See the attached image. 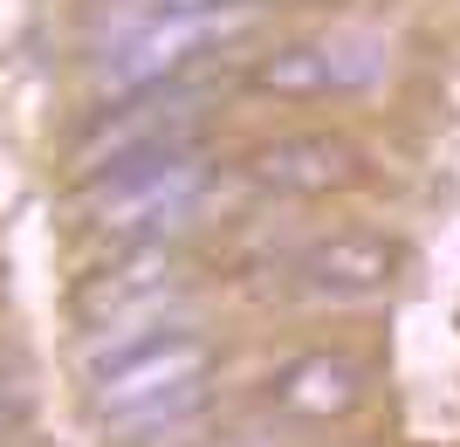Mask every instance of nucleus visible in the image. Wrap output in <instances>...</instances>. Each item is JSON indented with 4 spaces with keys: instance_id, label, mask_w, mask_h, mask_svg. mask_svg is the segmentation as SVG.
<instances>
[{
    "instance_id": "f257e3e1",
    "label": "nucleus",
    "mask_w": 460,
    "mask_h": 447,
    "mask_svg": "<svg viewBox=\"0 0 460 447\" xmlns=\"http://www.w3.org/2000/svg\"><path fill=\"white\" fill-rule=\"evenodd\" d=\"M207 158L192 145H172V152H131L90 173L83 186V207H90L96 234H117V241H158L165 228L192 220L199 193H207Z\"/></svg>"
},
{
    "instance_id": "f03ea898",
    "label": "nucleus",
    "mask_w": 460,
    "mask_h": 447,
    "mask_svg": "<svg viewBox=\"0 0 460 447\" xmlns=\"http://www.w3.org/2000/svg\"><path fill=\"white\" fill-rule=\"evenodd\" d=\"M392 69V41L378 28H323V35H303V41H282L248 69V90L254 97H275V103H309V97H350V90H371V83Z\"/></svg>"
},
{
    "instance_id": "7ed1b4c3",
    "label": "nucleus",
    "mask_w": 460,
    "mask_h": 447,
    "mask_svg": "<svg viewBox=\"0 0 460 447\" xmlns=\"http://www.w3.org/2000/svg\"><path fill=\"white\" fill-rule=\"evenodd\" d=\"M254 28V0H220V7H165L158 21H137L131 35L111 41V62H103V83L117 97L124 90H152V83L186 76L207 49H227L234 35Z\"/></svg>"
},
{
    "instance_id": "20e7f679",
    "label": "nucleus",
    "mask_w": 460,
    "mask_h": 447,
    "mask_svg": "<svg viewBox=\"0 0 460 447\" xmlns=\"http://www.w3.org/2000/svg\"><path fill=\"white\" fill-rule=\"evenodd\" d=\"M199 117H207V90L186 76L152 83V90H124L76 138V158H83V173H103V165H117L131 152H172V145H192Z\"/></svg>"
},
{
    "instance_id": "39448f33",
    "label": "nucleus",
    "mask_w": 460,
    "mask_h": 447,
    "mask_svg": "<svg viewBox=\"0 0 460 447\" xmlns=\"http://www.w3.org/2000/svg\"><path fill=\"white\" fill-rule=\"evenodd\" d=\"M207 371H213V344L199 331H186V324H165V331H145L137 344L96 358L90 365V407L103 420V413L145 407V399H165V392L207 386Z\"/></svg>"
},
{
    "instance_id": "423d86ee",
    "label": "nucleus",
    "mask_w": 460,
    "mask_h": 447,
    "mask_svg": "<svg viewBox=\"0 0 460 447\" xmlns=\"http://www.w3.org/2000/svg\"><path fill=\"white\" fill-rule=\"evenodd\" d=\"M365 173H371L365 145L344 131H288V138H269V145L248 152V179L282 200L350 193V186H365Z\"/></svg>"
},
{
    "instance_id": "0eeeda50",
    "label": "nucleus",
    "mask_w": 460,
    "mask_h": 447,
    "mask_svg": "<svg viewBox=\"0 0 460 447\" xmlns=\"http://www.w3.org/2000/svg\"><path fill=\"white\" fill-rule=\"evenodd\" d=\"M288 275H296V290H303L309 303H371V296L392 290V275H399V248L378 241V234L337 228V234H323V241L296 248Z\"/></svg>"
},
{
    "instance_id": "6e6552de",
    "label": "nucleus",
    "mask_w": 460,
    "mask_h": 447,
    "mask_svg": "<svg viewBox=\"0 0 460 447\" xmlns=\"http://www.w3.org/2000/svg\"><path fill=\"white\" fill-rule=\"evenodd\" d=\"M365 365L350 358V351H303V358H288L282 371L269 379V399L275 413H288V420H344V413L365 407Z\"/></svg>"
},
{
    "instance_id": "1a4fd4ad",
    "label": "nucleus",
    "mask_w": 460,
    "mask_h": 447,
    "mask_svg": "<svg viewBox=\"0 0 460 447\" xmlns=\"http://www.w3.org/2000/svg\"><path fill=\"white\" fill-rule=\"evenodd\" d=\"M172 290H179V262L158 241H131L124 262H111V269H96L83 282V310L117 317V310H137V303H165Z\"/></svg>"
},
{
    "instance_id": "9d476101",
    "label": "nucleus",
    "mask_w": 460,
    "mask_h": 447,
    "mask_svg": "<svg viewBox=\"0 0 460 447\" xmlns=\"http://www.w3.org/2000/svg\"><path fill=\"white\" fill-rule=\"evenodd\" d=\"M207 386H186V392H165V399H145V407H124V413H103V434L111 441H145L158 427H186L192 413H199Z\"/></svg>"
},
{
    "instance_id": "9b49d317",
    "label": "nucleus",
    "mask_w": 460,
    "mask_h": 447,
    "mask_svg": "<svg viewBox=\"0 0 460 447\" xmlns=\"http://www.w3.org/2000/svg\"><path fill=\"white\" fill-rule=\"evenodd\" d=\"M0 447H7V413H0Z\"/></svg>"
}]
</instances>
